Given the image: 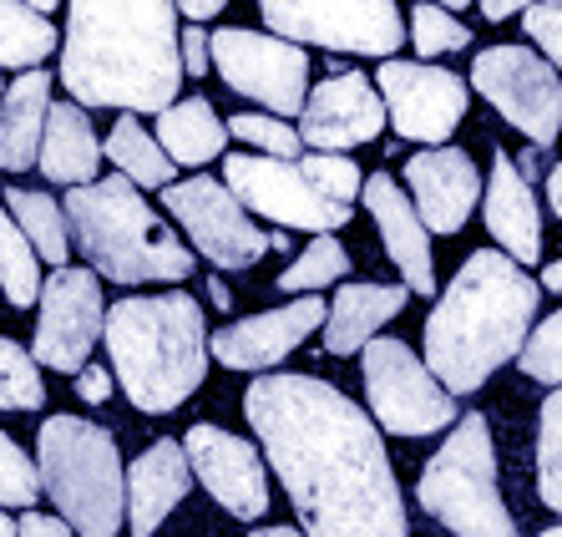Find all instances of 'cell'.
<instances>
[{"instance_id": "6da1fadb", "label": "cell", "mask_w": 562, "mask_h": 537, "mask_svg": "<svg viewBox=\"0 0 562 537\" xmlns=\"http://www.w3.org/2000/svg\"><path fill=\"white\" fill-rule=\"evenodd\" d=\"M244 416L310 537H411L375 416L319 376H259Z\"/></svg>"}, {"instance_id": "7a4b0ae2", "label": "cell", "mask_w": 562, "mask_h": 537, "mask_svg": "<svg viewBox=\"0 0 562 537\" xmlns=\"http://www.w3.org/2000/svg\"><path fill=\"white\" fill-rule=\"evenodd\" d=\"M61 81L81 107H172L183 87L178 0H71Z\"/></svg>"}, {"instance_id": "3957f363", "label": "cell", "mask_w": 562, "mask_h": 537, "mask_svg": "<svg viewBox=\"0 0 562 537\" xmlns=\"http://www.w3.org/2000/svg\"><path fill=\"white\" fill-rule=\"evenodd\" d=\"M537 300V279H527L512 254L476 249L426 315V366L451 395L482 391L492 370L522 355Z\"/></svg>"}, {"instance_id": "277c9868", "label": "cell", "mask_w": 562, "mask_h": 537, "mask_svg": "<svg viewBox=\"0 0 562 537\" xmlns=\"http://www.w3.org/2000/svg\"><path fill=\"white\" fill-rule=\"evenodd\" d=\"M102 345L127 401L147 416H168L209 376V329L193 294H127L106 310Z\"/></svg>"}, {"instance_id": "5b68a950", "label": "cell", "mask_w": 562, "mask_h": 537, "mask_svg": "<svg viewBox=\"0 0 562 537\" xmlns=\"http://www.w3.org/2000/svg\"><path fill=\"white\" fill-rule=\"evenodd\" d=\"M61 209L71 244L112 284H153V279L178 284V279L193 275V249L147 209L143 188L132 183L127 172L66 188Z\"/></svg>"}, {"instance_id": "8992f818", "label": "cell", "mask_w": 562, "mask_h": 537, "mask_svg": "<svg viewBox=\"0 0 562 537\" xmlns=\"http://www.w3.org/2000/svg\"><path fill=\"white\" fill-rule=\"evenodd\" d=\"M41 492L77 537H117L127 523V472L117 436L87 416H46L36 436Z\"/></svg>"}, {"instance_id": "52a82bcc", "label": "cell", "mask_w": 562, "mask_h": 537, "mask_svg": "<svg viewBox=\"0 0 562 537\" xmlns=\"http://www.w3.org/2000/svg\"><path fill=\"white\" fill-rule=\"evenodd\" d=\"M416 497L457 537H517V523L497 486V451H492V426L482 411L451 426L441 451L420 467Z\"/></svg>"}, {"instance_id": "ba28073f", "label": "cell", "mask_w": 562, "mask_h": 537, "mask_svg": "<svg viewBox=\"0 0 562 537\" xmlns=\"http://www.w3.org/2000/svg\"><path fill=\"white\" fill-rule=\"evenodd\" d=\"M162 209L183 223V234L193 238V249L213 264V269H254L269 249H284L289 238L269 234L249 219V209L238 203V193L218 178L193 172L188 183H168L162 188Z\"/></svg>"}, {"instance_id": "9c48e42d", "label": "cell", "mask_w": 562, "mask_h": 537, "mask_svg": "<svg viewBox=\"0 0 562 537\" xmlns=\"http://www.w3.org/2000/svg\"><path fill=\"white\" fill-rule=\"evenodd\" d=\"M259 15L300 46L355 56H395L406 41V21L395 0H259Z\"/></svg>"}, {"instance_id": "30bf717a", "label": "cell", "mask_w": 562, "mask_h": 537, "mask_svg": "<svg viewBox=\"0 0 562 537\" xmlns=\"http://www.w3.org/2000/svg\"><path fill=\"white\" fill-rule=\"evenodd\" d=\"M366 395H370V416L391 436H436L461 416L451 391L406 340L366 345Z\"/></svg>"}, {"instance_id": "8fae6325", "label": "cell", "mask_w": 562, "mask_h": 537, "mask_svg": "<svg viewBox=\"0 0 562 537\" xmlns=\"http://www.w3.org/2000/svg\"><path fill=\"white\" fill-rule=\"evenodd\" d=\"M213 66L228 81V92L269 107L274 118H294L310 102V56L289 36L223 26L213 31Z\"/></svg>"}, {"instance_id": "7c38bea8", "label": "cell", "mask_w": 562, "mask_h": 537, "mask_svg": "<svg viewBox=\"0 0 562 537\" xmlns=\"http://www.w3.org/2000/svg\"><path fill=\"white\" fill-rule=\"evenodd\" d=\"M471 87L537 147L558 143L562 71L548 56L527 52V46H486V52H476V66H471Z\"/></svg>"}, {"instance_id": "4fadbf2b", "label": "cell", "mask_w": 562, "mask_h": 537, "mask_svg": "<svg viewBox=\"0 0 562 537\" xmlns=\"http://www.w3.org/2000/svg\"><path fill=\"white\" fill-rule=\"evenodd\" d=\"M223 183L238 193V203L279 228H304V234H335L350 219V203H335L310 183L300 158H249L234 153L223 163Z\"/></svg>"}, {"instance_id": "5bb4252c", "label": "cell", "mask_w": 562, "mask_h": 537, "mask_svg": "<svg viewBox=\"0 0 562 537\" xmlns=\"http://www.w3.org/2000/svg\"><path fill=\"white\" fill-rule=\"evenodd\" d=\"M106 329V304H102V275L97 269H71L61 264L46 284H41V325L31 355L52 370L92 366V350Z\"/></svg>"}, {"instance_id": "9a60e30c", "label": "cell", "mask_w": 562, "mask_h": 537, "mask_svg": "<svg viewBox=\"0 0 562 537\" xmlns=\"http://www.w3.org/2000/svg\"><path fill=\"white\" fill-rule=\"evenodd\" d=\"M375 87L385 97L395 137H411V143L441 147L457 132V122L467 118V81L457 71H446V66L385 56L375 71Z\"/></svg>"}, {"instance_id": "2e32d148", "label": "cell", "mask_w": 562, "mask_h": 537, "mask_svg": "<svg viewBox=\"0 0 562 537\" xmlns=\"http://www.w3.org/2000/svg\"><path fill=\"white\" fill-rule=\"evenodd\" d=\"M193 477L209 486V497L223 512H234L244 523H259L269 512V472H263V451L244 436L223 432V426H193L183 436Z\"/></svg>"}, {"instance_id": "e0dca14e", "label": "cell", "mask_w": 562, "mask_h": 537, "mask_svg": "<svg viewBox=\"0 0 562 537\" xmlns=\"http://www.w3.org/2000/svg\"><path fill=\"white\" fill-rule=\"evenodd\" d=\"M385 97L360 71H335L310 92L300 112V137L314 153H345V147H366L385 127Z\"/></svg>"}, {"instance_id": "ac0fdd59", "label": "cell", "mask_w": 562, "mask_h": 537, "mask_svg": "<svg viewBox=\"0 0 562 537\" xmlns=\"http://www.w3.org/2000/svg\"><path fill=\"white\" fill-rule=\"evenodd\" d=\"M329 320L325 300L319 294H300L294 304H279L269 315H249V320H234L223 325L218 335H209V350L213 360H223L228 370H274L279 360L304 345V335Z\"/></svg>"}, {"instance_id": "d6986e66", "label": "cell", "mask_w": 562, "mask_h": 537, "mask_svg": "<svg viewBox=\"0 0 562 537\" xmlns=\"http://www.w3.org/2000/svg\"><path fill=\"white\" fill-rule=\"evenodd\" d=\"M366 209L380 228L385 259L401 269L411 294H436V259H431V228L420 219V209L411 203L406 188H395L391 172H370L366 178Z\"/></svg>"}, {"instance_id": "ffe728a7", "label": "cell", "mask_w": 562, "mask_h": 537, "mask_svg": "<svg viewBox=\"0 0 562 537\" xmlns=\"http://www.w3.org/2000/svg\"><path fill=\"white\" fill-rule=\"evenodd\" d=\"M406 183H411V203L420 209L431 234H461V223L476 209L482 178L476 163L461 147H426L406 163Z\"/></svg>"}, {"instance_id": "44dd1931", "label": "cell", "mask_w": 562, "mask_h": 537, "mask_svg": "<svg viewBox=\"0 0 562 537\" xmlns=\"http://www.w3.org/2000/svg\"><path fill=\"white\" fill-rule=\"evenodd\" d=\"M193 482V461H188L183 441H153L143 457L132 461L127 472V527L132 537H153L157 527L168 523V512L188 497Z\"/></svg>"}, {"instance_id": "7402d4cb", "label": "cell", "mask_w": 562, "mask_h": 537, "mask_svg": "<svg viewBox=\"0 0 562 537\" xmlns=\"http://www.w3.org/2000/svg\"><path fill=\"white\" fill-rule=\"evenodd\" d=\"M482 219L512 259L537 264V254H542V213H537V198H532V188H527L522 168H517L507 153L492 158V183H486Z\"/></svg>"}, {"instance_id": "603a6c76", "label": "cell", "mask_w": 562, "mask_h": 537, "mask_svg": "<svg viewBox=\"0 0 562 537\" xmlns=\"http://www.w3.org/2000/svg\"><path fill=\"white\" fill-rule=\"evenodd\" d=\"M46 118H52V77L41 66H31L0 97V168L26 172L41 158Z\"/></svg>"}, {"instance_id": "cb8c5ba5", "label": "cell", "mask_w": 562, "mask_h": 537, "mask_svg": "<svg viewBox=\"0 0 562 537\" xmlns=\"http://www.w3.org/2000/svg\"><path fill=\"white\" fill-rule=\"evenodd\" d=\"M36 168L61 188H81L97 183V168H102V143L92 132V118L81 102H52V118H46V137H41V158Z\"/></svg>"}, {"instance_id": "d4e9b609", "label": "cell", "mask_w": 562, "mask_h": 537, "mask_svg": "<svg viewBox=\"0 0 562 537\" xmlns=\"http://www.w3.org/2000/svg\"><path fill=\"white\" fill-rule=\"evenodd\" d=\"M411 304V289L401 284H345L329 304L325 320V350L329 355H355L375 340V329L395 320Z\"/></svg>"}, {"instance_id": "484cf974", "label": "cell", "mask_w": 562, "mask_h": 537, "mask_svg": "<svg viewBox=\"0 0 562 537\" xmlns=\"http://www.w3.org/2000/svg\"><path fill=\"white\" fill-rule=\"evenodd\" d=\"M157 143L168 147V158L178 168H203L223 153L228 127L218 122L209 97H188V102H172L157 112Z\"/></svg>"}, {"instance_id": "4316f807", "label": "cell", "mask_w": 562, "mask_h": 537, "mask_svg": "<svg viewBox=\"0 0 562 537\" xmlns=\"http://www.w3.org/2000/svg\"><path fill=\"white\" fill-rule=\"evenodd\" d=\"M102 153L112 158V168L127 172L137 188H168L172 168H178V163L168 158V147L137 122V112H122V118L112 122V137H106Z\"/></svg>"}, {"instance_id": "83f0119b", "label": "cell", "mask_w": 562, "mask_h": 537, "mask_svg": "<svg viewBox=\"0 0 562 537\" xmlns=\"http://www.w3.org/2000/svg\"><path fill=\"white\" fill-rule=\"evenodd\" d=\"M41 254L36 244L26 238V228L15 223V213L5 209V198H0V289H5V300L15 310H31L41 304Z\"/></svg>"}, {"instance_id": "f1b7e54d", "label": "cell", "mask_w": 562, "mask_h": 537, "mask_svg": "<svg viewBox=\"0 0 562 537\" xmlns=\"http://www.w3.org/2000/svg\"><path fill=\"white\" fill-rule=\"evenodd\" d=\"M5 209L15 213V223L26 228V238L36 244V254L46 264L61 269L66 254H71V228H66V209L52 193H36V188H5Z\"/></svg>"}, {"instance_id": "f546056e", "label": "cell", "mask_w": 562, "mask_h": 537, "mask_svg": "<svg viewBox=\"0 0 562 537\" xmlns=\"http://www.w3.org/2000/svg\"><path fill=\"white\" fill-rule=\"evenodd\" d=\"M56 52V26L26 0H0V66H41Z\"/></svg>"}, {"instance_id": "4dcf8cb0", "label": "cell", "mask_w": 562, "mask_h": 537, "mask_svg": "<svg viewBox=\"0 0 562 537\" xmlns=\"http://www.w3.org/2000/svg\"><path fill=\"white\" fill-rule=\"evenodd\" d=\"M345 269H350V254H345L340 238H335V234H314L310 249H304L300 259L279 275V289H284V294H314V289H325V284H335V279H345Z\"/></svg>"}, {"instance_id": "1f68e13d", "label": "cell", "mask_w": 562, "mask_h": 537, "mask_svg": "<svg viewBox=\"0 0 562 537\" xmlns=\"http://www.w3.org/2000/svg\"><path fill=\"white\" fill-rule=\"evenodd\" d=\"M36 366H41L36 355L0 335V411H41L46 406V380H41Z\"/></svg>"}, {"instance_id": "d6a6232c", "label": "cell", "mask_w": 562, "mask_h": 537, "mask_svg": "<svg viewBox=\"0 0 562 537\" xmlns=\"http://www.w3.org/2000/svg\"><path fill=\"white\" fill-rule=\"evenodd\" d=\"M537 497L562 512V385L542 401L537 421Z\"/></svg>"}, {"instance_id": "836d02e7", "label": "cell", "mask_w": 562, "mask_h": 537, "mask_svg": "<svg viewBox=\"0 0 562 537\" xmlns=\"http://www.w3.org/2000/svg\"><path fill=\"white\" fill-rule=\"evenodd\" d=\"M411 41H416L420 56H451V52H467L471 46V31L461 26L451 11H436L431 0L411 11Z\"/></svg>"}, {"instance_id": "e575fe53", "label": "cell", "mask_w": 562, "mask_h": 537, "mask_svg": "<svg viewBox=\"0 0 562 537\" xmlns=\"http://www.w3.org/2000/svg\"><path fill=\"white\" fill-rule=\"evenodd\" d=\"M228 132H234L238 143L263 147L269 158H300V153H304L300 127H289V122L274 118V112H244V118L228 122Z\"/></svg>"}, {"instance_id": "d590c367", "label": "cell", "mask_w": 562, "mask_h": 537, "mask_svg": "<svg viewBox=\"0 0 562 537\" xmlns=\"http://www.w3.org/2000/svg\"><path fill=\"white\" fill-rule=\"evenodd\" d=\"M41 497V467L0 432V507H36Z\"/></svg>"}, {"instance_id": "8d00e7d4", "label": "cell", "mask_w": 562, "mask_h": 537, "mask_svg": "<svg viewBox=\"0 0 562 537\" xmlns=\"http://www.w3.org/2000/svg\"><path fill=\"white\" fill-rule=\"evenodd\" d=\"M517 360H522V376L542 380V385H562V310L548 315L532 335H527Z\"/></svg>"}, {"instance_id": "74e56055", "label": "cell", "mask_w": 562, "mask_h": 537, "mask_svg": "<svg viewBox=\"0 0 562 537\" xmlns=\"http://www.w3.org/2000/svg\"><path fill=\"white\" fill-rule=\"evenodd\" d=\"M300 168L310 172V183L335 203H355V193H366V178L345 153H304Z\"/></svg>"}, {"instance_id": "f35d334b", "label": "cell", "mask_w": 562, "mask_h": 537, "mask_svg": "<svg viewBox=\"0 0 562 537\" xmlns=\"http://www.w3.org/2000/svg\"><path fill=\"white\" fill-rule=\"evenodd\" d=\"M522 26H527V36L542 46V56L562 71V0H537Z\"/></svg>"}, {"instance_id": "ab89813d", "label": "cell", "mask_w": 562, "mask_h": 537, "mask_svg": "<svg viewBox=\"0 0 562 537\" xmlns=\"http://www.w3.org/2000/svg\"><path fill=\"white\" fill-rule=\"evenodd\" d=\"M213 66V36L203 26H188L183 31V71H193V77H203Z\"/></svg>"}, {"instance_id": "60d3db41", "label": "cell", "mask_w": 562, "mask_h": 537, "mask_svg": "<svg viewBox=\"0 0 562 537\" xmlns=\"http://www.w3.org/2000/svg\"><path fill=\"white\" fill-rule=\"evenodd\" d=\"M77 395L87 401V406H102L106 395H112V370H102V366H81V370H77Z\"/></svg>"}, {"instance_id": "b9f144b4", "label": "cell", "mask_w": 562, "mask_h": 537, "mask_svg": "<svg viewBox=\"0 0 562 537\" xmlns=\"http://www.w3.org/2000/svg\"><path fill=\"white\" fill-rule=\"evenodd\" d=\"M21 537H77V527L66 517H46V512H26L21 517Z\"/></svg>"}, {"instance_id": "7bdbcfd3", "label": "cell", "mask_w": 562, "mask_h": 537, "mask_svg": "<svg viewBox=\"0 0 562 537\" xmlns=\"http://www.w3.org/2000/svg\"><path fill=\"white\" fill-rule=\"evenodd\" d=\"M537 0H482V15L486 21H507V15H517V11H532Z\"/></svg>"}, {"instance_id": "ee69618b", "label": "cell", "mask_w": 562, "mask_h": 537, "mask_svg": "<svg viewBox=\"0 0 562 537\" xmlns=\"http://www.w3.org/2000/svg\"><path fill=\"white\" fill-rule=\"evenodd\" d=\"M228 0H178V11L188 15V21H209V15H218Z\"/></svg>"}, {"instance_id": "f6af8a7d", "label": "cell", "mask_w": 562, "mask_h": 537, "mask_svg": "<svg viewBox=\"0 0 562 537\" xmlns=\"http://www.w3.org/2000/svg\"><path fill=\"white\" fill-rule=\"evenodd\" d=\"M548 203H552V213L562 219V163H552L548 168Z\"/></svg>"}, {"instance_id": "bcb514c9", "label": "cell", "mask_w": 562, "mask_h": 537, "mask_svg": "<svg viewBox=\"0 0 562 537\" xmlns=\"http://www.w3.org/2000/svg\"><path fill=\"white\" fill-rule=\"evenodd\" d=\"M249 537H310V533H304V527H254V533Z\"/></svg>"}, {"instance_id": "7dc6e473", "label": "cell", "mask_w": 562, "mask_h": 537, "mask_svg": "<svg viewBox=\"0 0 562 537\" xmlns=\"http://www.w3.org/2000/svg\"><path fill=\"white\" fill-rule=\"evenodd\" d=\"M542 289H558V294H562V259L542 269Z\"/></svg>"}, {"instance_id": "c3c4849f", "label": "cell", "mask_w": 562, "mask_h": 537, "mask_svg": "<svg viewBox=\"0 0 562 537\" xmlns=\"http://www.w3.org/2000/svg\"><path fill=\"white\" fill-rule=\"evenodd\" d=\"M209 300L218 304V310H228V304H234V294H228V289H223V279H213V284H209Z\"/></svg>"}, {"instance_id": "681fc988", "label": "cell", "mask_w": 562, "mask_h": 537, "mask_svg": "<svg viewBox=\"0 0 562 537\" xmlns=\"http://www.w3.org/2000/svg\"><path fill=\"white\" fill-rule=\"evenodd\" d=\"M0 537H21V523H11V517H5V507H0Z\"/></svg>"}, {"instance_id": "f907efd6", "label": "cell", "mask_w": 562, "mask_h": 537, "mask_svg": "<svg viewBox=\"0 0 562 537\" xmlns=\"http://www.w3.org/2000/svg\"><path fill=\"white\" fill-rule=\"evenodd\" d=\"M26 5H36V11L46 15V11H56V5H61V0H26Z\"/></svg>"}, {"instance_id": "816d5d0a", "label": "cell", "mask_w": 562, "mask_h": 537, "mask_svg": "<svg viewBox=\"0 0 562 537\" xmlns=\"http://www.w3.org/2000/svg\"><path fill=\"white\" fill-rule=\"evenodd\" d=\"M436 5H446V11H461V5H471V0H436Z\"/></svg>"}, {"instance_id": "f5cc1de1", "label": "cell", "mask_w": 562, "mask_h": 537, "mask_svg": "<svg viewBox=\"0 0 562 537\" xmlns=\"http://www.w3.org/2000/svg\"><path fill=\"white\" fill-rule=\"evenodd\" d=\"M537 537H562V527H548V533H537Z\"/></svg>"}, {"instance_id": "db71d44e", "label": "cell", "mask_w": 562, "mask_h": 537, "mask_svg": "<svg viewBox=\"0 0 562 537\" xmlns=\"http://www.w3.org/2000/svg\"><path fill=\"white\" fill-rule=\"evenodd\" d=\"M0 97H5V81H0Z\"/></svg>"}, {"instance_id": "11a10c76", "label": "cell", "mask_w": 562, "mask_h": 537, "mask_svg": "<svg viewBox=\"0 0 562 537\" xmlns=\"http://www.w3.org/2000/svg\"><path fill=\"white\" fill-rule=\"evenodd\" d=\"M0 294H5V289H0Z\"/></svg>"}]
</instances>
